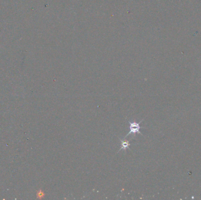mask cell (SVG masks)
Instances as JSON below:
<instances>
[{"instance_id":"2","label":"cell","mask_w":201,"mask_h":200,"mask_svg":"<svg viewBox=\"0 0 201 200\" xmlns=\"http://www.w3.org/2000/svg\"><path fill=\"white\" fill-rule=\"evenodd\" d=\"M120 142H121V145H122V146H121V149L119 150L118 151H121V150H126V149H127L129 147V146H130L129 143V141H125V140H121V139H120Z\"/></svg>"},{"instance_id":"1","label":"cell","mask_w":201,"mask_h":200,"mask_svg":"<svg viewBox=\"0 0 201 200\" xmlns=\"http://www.w3.org/2000/svg\"><path fill=\"white\" fill-rule=\"evenodd\" d=\"M144 120H141V121H140V122L139 123H136V122H131V121H128L129 123V132L126 135L125 137V138H126L127 136H128L129 135H130L131 134H136L137 133H139L140 134H141L142 136H143V134L140 132V131H139V130H140L141 129V126H140V123L142 122V121H143Z\"/></svg>"}]
</instances>
